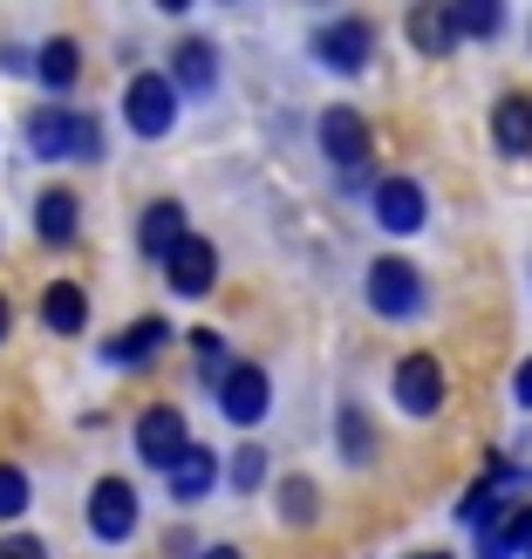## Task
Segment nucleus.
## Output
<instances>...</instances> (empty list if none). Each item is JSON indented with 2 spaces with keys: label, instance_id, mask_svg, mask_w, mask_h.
<instances>
[{
  "label": "nucleus",
  "instance_id": "nucleus-20",
  "mask_svg": "<svg viewBox=\"0 0 532 559\" xmlns=\"http://www.w3.org/2000/svg\"><path fill=\"white\" fill-rule=\"evenodd\" d=\"M35 75L48 82V90H55V96H62V90H69V82L82 75V48H75L69 35H55V41H42V48H35Z\"/></svg>",
  "mask_w": 532,
  "mask_h": 559
},
{
  "label": "nucleus",
  "instance_id": "nucleus-6",
  "mask_svg": "<svg viewBox=\"0 0 532 559\" xmlns=\"http://www.w3.org/2000/svg\"><path fill=\"white\" fill-rule=\"evenodd\" d=\"M218 409H226V424H239V430H253L273 409V382H267L260 361H226V376H218Z\"/></svg>",
  "mask_w": 532,
  "mask_h": 559
},
{
  "label": "nucleus",
  "instance_id": "nucleus-11",
  "mask_svg": "<svg viewBox=\"0 0 532 559\" xmlns=\"http://www.w3.org/2000/svg\"><path fill=\"white\" fill-rule=\"evenodd\" d=\"M164 280H172V294H185V300H199V294H212L218 287V246L212 239H199L191 233L172 260H164Z\"/></svg>",
  "mask_w": 532,
  "mask_h": 559
},
{
  "label": "nucleus",
  "instance_id": "nucleus-29",
  "mask_svg": "<svg viewBox=\"0 0 532 559\" xmlns=\"http://www.w3.org/2000/svg\"><path fill=\"white\" fill-rule=\"evenodd\" d=\"M205 559H239V546H205Z\"/></svg>",
  "mask_w": 532,
  "mask_h": 559
},
{
  "label": "nucleus",
  "instance_id": "nucleus-21",
  "mask_svg": "<svg viewBox=\"0 0 532 559\" xmlns=\"http://www.w3.org/2000/svg\"><path fill=\"white\" fill-rule=\"evenodd\" d=\"M342 451H348V464H369L376 457V430H369V416H362L355 403L342 409Z\"/></svg>",
  "mask_w": 532,
  "mask_h": 559
},
{
  "label": "nucleus",
  "instance_id": "nucleus-28",
  "mask_svg": "<svg viewBox=\"0 0 532 559\" xmlns=\"http://www.w3.org/2000/svg\"><path fill=\"white\" fill-rule=\"evenodd\" d=\"M0 69L21 75V69H35V55H27V48H0Z\"/></svg>",
  "mask_w": 532,
  "mask_h": 559
},
{
  "label": "nucleus",
  "instance_id": "nucleus-32",
  "mask_svg": "<svg viewBox=\"0 0 532 559\" xmlns=\"http://www.w3.org/2000/svg\"><path fill=\"white\" fill-rule=\"evenodd\" d=\"M525 559H532V552H525Z\"/></svg>",
  "mask_w": 532,
  "mask_h": 559
},
{
  "label": "nucleus",
  "instance_id": "nucleus-3",
  "mask_svg": "<svg viewBox=\"0 0 532 559\" xmlns=\"http://www.w3.org/2000/svg\"><path fill=\"white\" fill-rule=\"evenodd\" d=\"M123 123H130L137 136H172V130H178V82L157 75V69L130 75V90H123Z\"/></svg>",
  "mask_w": 532,
  "mask_h": 559
},
{
  "label": "nucleus",
  "instance_id": "nucleus-22",
  "mask_svg": "<svg viewBox=\"0 0 532 559\" xmlns=\"http://www.w3.org/2000/svg\"><path fill=\"white\" fill-rule=\"evenodd\" d=\"M451 21H458V35H498V21H506V14H498L492 8V0H464V8H451Z\"/></svg>",
  "mask_w": 532,
  "mask_h": 559
},
{
  "label": "nucleus",
  "instance_id": "nucleus-30",
  "mask_svg": "<svg viewBox=\"0 0 532 559\" xmlns=\"http://www.w3.org/2000/svg\"><path fill=\"white\" fill-rule=\"evenodd\" d=\"M8 321H14V307H8V300H0V342H8Z\"/></svg>",
  "mask_w": 532,
  "mask_h": 559
},
{
  "label": "nucleus",
  "instance_id": "nucleus-4",
  "mask_svg": "<svg viewBox=\"0 0 532 559\" xmlns=\"http://www.w3.org/2000/svg\"><path fill=\"white\" fill-rule=\"evenodd\" d=\"M362 294H369V307L382 321H410L416 307H424V273H416L410 260H397V253H382V260H369Z\"/></svg>",
  "mask_w": 532,
  "mask_h": 559
},
{
  "label": "nucleus",
  "instance_id": "nucleus-31",
  "mask_svg": "<svg viewBox=\"0 0 532 559\" xmlns=\"http://www.w3.org/2000/svg\"><path fill=\"white\" fill-rule=\"evenodd\" d=\"M416 559H451V552H416Z\"/></svg>",
  "mask_w": 532,
  "mask_h": 559
},
{
  "label": "nucleus",
  "instance_id": "nucleus-13",
  "mask_svg": "<svg viewBox=\"0 0 532 559\" xmlns=\"http://www.w3.org/2000/svg\"><path fill=\"white\" fill-rule=\"evenodd\" d=\"M164 478H172V506H199V498L218 491V457L205 451V443H191V451L164 471Z\"/></svg>",
  "mask_w": 532,
  "mask_h": 559
},
{
  "label": "nucleus",
  "instance_id": "nucleus-16",
  "mask_svg": "<svg viewBox=\"0 0 532 559\" xmlns=\"http://www.w3.org/2000/svg\"><path fill=\"white\" fill-rule=\"evenodd\" d=\"M164 342H172V321H157V314H144L130 334H117V342H103V361L109 369H137V361H151Z\"/></svg>",
  "mask_w": 532,
  "mask_h": 559
},
{
  "label": "nucleus",
  "instance_id": "nucleus-12",
  "mask_svg": "<svg viewBox=\"0 0 532 559\" xmlns=\"http://www.w3.org/2000/svg\"><path fill=\"white\" fill-rule=\"evenodd\" d=\"M185 239H191V233H185V205H178V199L144 205V218H137V246H144L151 260H172Z\"/></svg>",
  "mask_w": 532,
  "mask_h": 559
},
{
  "label": "nucleus",
  "instance_id": "nucleus-15",
  "mask_svg": "<svg viewBox=\"0 0 532 559\" xmlns=\"http://www.w3.org/2000/svg\"><path fill=\"white\" fill-rule=\"evenodd\" d=\"M172 82H178V96H212V82H218V48L212 41H178L172 55Z\"/></svg>",
  "mask_w": 532,
  "mask_h": 559
},
{
  "label": "nucleus",
  "instance_id": "nucleus-26",
  "mask_svg": "<svg viewBox=\"0 0 532 559\" xmlns=\"http://www.w3.org/2000/svg\"><path fill=\"white\" fill-rule=\"evenodd\" d=\"M0 559H48V552H42L35 533H8V539H0Z\"/></svg>",
  "mask_w": 532,
  "mask_h": 559
},
{
  "label": "nucleus",
  "instance_id": "nucleus-19",
  "mask_svg": "<svg viewBox=\"0 0 532 559\" xmlns=\"http://www.w3.org/2000/svg\"><path fill=\"white\" fill-rule=\"evenodd\" d=\"M410 41L424 48V55H451L458 48V21H451V8H410Z\"/></svg>",
  "mask_w": 532,
  "mask_h": 559
},
{
  "label": "nucleus",
  "instance_id": "nucleus-10",
  "mask_svg": "<svg viewBox=\"0 0 532 559\" xmlns=\"http://www.w3.org/2000/svg\"><path fill=\"white\" fill-rule=\"evenodd\" d=\"M424 218H430V199H424V185L416 178H382L376 185V226L382 233H424Z\"/></svg>",
  "mask_w": 532,
  "mask_h": 559
},
{
  "label": "nucleus",
  "instance_id": "nucleus-8",
  "mask_svg": "<svg viewBox=\"0 0 532 559\" xmlns=\"http://www.w3.org/2000/svg\"><path fill=\"white\" fill-rule=\"evenodd\" d=\"M90 533H96L103 546H123V539L137 533V485H130V478H103V485L90 491Z\"/></svg>",
  "mask_w": 532,
  "mask_h": 559
},
{
  "label": "nucleus",
  "instance_id": "nucleus-9",
  "mask_svg": "<svg viewBox=\"0 0 532 559\" xmlns=\"http://www.w3.org/2000/svg\"><path fill=\"white\" fill-rule=\"evenodd\" d=\"M397 409L403 416H437L444 409V361L437 355H403L397 361Z\"/></svg>",
  "mask_w": 532,
  "mask_h": 559
},
{
  "label": "nucleus",
  "instance_id": "nucleus-25",
  "mask_svg": "<svg viewBox=\"0 0 532 559\" xmlns=\"http://www.w3.org/2000/svg\"><path fill=\"white\" fill-rule=\"evenodd\" d=\"M280 519H294V525L315 519V485H307V478H287V485H280Z\"/></svg>",
  "mask_w": 532,
  "mask_h": 559
},
{
  "label": "nucleus",
  "instance_id": "nucleus-14",
  "mask_svg": "<svg viewBox=\"0 0 532 559\" xmlns=\"http://www.w3.org/2000/svg\"><path fill=\"white\" fill-rule=\"evenodd\" d=\"M35 233L48 239V246H69L75 233H82V199L69 185H48L42 199H35Z\"/></svg>",
  "mask_w": 532,
  "mask_h": 559
},
{
  "label": "nucleus",
  "instance_id": "nucleus-1",
  "mask_svg": "<svg viewBox=\"0 0 532 559\" xmlns=\"http://www.w3.org/2000/svg\"><path fill=\"white\" fill-rule=\"evenodd\" d=\"M27 151H35L42 164H96L103 157V130H96V117H82V109H35L27 117Z\"/></svg>",
  "mask_w": 532,
  "mask_h": 559
},
{
  "label": "nucleus",
  "instance_id": "nucleus-7",
  "mask_svg": "<svg viewBox=\"0 0 532 559\" xmlns=\"http://www.w3.org/2000/svg\"><path fill=\"white\" fill-rule=\"evenodd\" d=\"M185 451H191V424H185L178 403H151L144 416H137V457H144V464L172 471Z\"/></svg>",
  "mask_w": 532,
  "mask_h": 559
},
{
  "label": "nucleus",
  "instance_id": "nucleus-18",
  "mask_svg": "<svg viewBox=\"0 0 532 559\" xmlns=\"http://www.w3.org/2000/svg\"><path fill=\"white\" fill-rule=\"evenodd\" d=\"M42 328H55V334L90 328V294H82L75 280H48L42 287Z\"/></svg>",
  "mask_w": 532,
  "mask_h": 559
},
{
  "label": "nucleus",
  "instance_id": "nucleus-24",
  "mask_svg": "<svg viewBox=\"0 0 532 559\" xmlns=\"http://www.w3.org/2000/svg\"><path fill=\"white\" fill-rule=\"evenodd\" d=\"M27 498H35V491H27V471L21 464H0V519H21Z\"/></svg>",
  "mask_w": 532,
  "mask_h": 559
},
{
  "label": "nucleus",
  "instance_id": "nucleus-5",
  "mask_svg": "<svg viewBox=\"0 0 532 559\" xmlns=\"http://www.w3.org/2000/svg\"><path fill=\"white\" fill-rule=\"evenodd\" d=\"M369 55H376V27L362 21V14H342V21L315 27V62H321V69L362 75V69H369Z\"/></svg>",
  "mask_w": 532,
  "mask_h": 559
},
{
  "label": "nucleus",
  "instance_id": "nucleus-17",
  "mask_svg": "<svg viewBox=\"0 0 532 559\" xmlns=\"http://www.w3.org/2000/svg\"><path fill=\"white\" fill-rule=\"evenodd\" d=\"M492 144L506 151V157L532 151V96H498L492 103Z\"/></svg>",
  "mask_w": 532,
  "mask_h": 559
},
{
  "label": "nucleus",
  "instance_id": "nucleus-2",
  "mask_svg": "<svg viewBox=\"0 0 532 559\" xmlns=\"http://www.w3.org/2000/svg\"><path fill=\"white\" fill-rule=\"evenodd\" d=\"M321 151H328L334 171H342V185H348V191H355L362 178H369L376 144H369V123H362V109H348V103L321 109Z\"/></svg>",
  "mask_w": 532,
  "mask_h": 559
},
{
  "label": "nucleus",
  "instance_id": "nucleus-23",
  "mask_svg": "<svg viewBox=\"0 0 532 559\" xmlns=\"http://www.w3.org/2000/svg\"><path fill=\"white\" fill-rule=\"evenodd\" d=\"M267 485V451L260 443H239L233 451V491H260Z\"/></svg>",
  "mask_w": 532,
  "mask_h": 559
},
{
  "label": "nucleus",
  "instance_id": "nucleus-27",
  "mask_svg": "<svg viewBox=\"0 0 532 559\" xmlns=\"http://www.w3.org/2000/svg\"><path fill=\"white\" fill-rule=\"evenodd\" d=\"M512 403H519V409H532V355L519 361V376H512Z\"/></svg>",
  "mask_w": 532,
  "mask_h": 559
}]
</instances>
